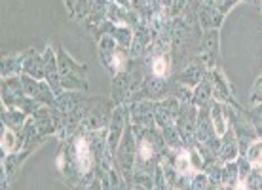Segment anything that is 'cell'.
I'll use <instances>...</instances> for the list:
<instances>
[{
    "instance_id": "cell-1",
    "label": "cell",
    "mask_w": 262,
    "mask_h": 190,
    "mask_svg": "<svg viewBox=\"0 0 262 190\" xmlns=\"http://www.w3.org/2000/svg\"><path fill=\"white\" fill-rule=\"evenodd\" d=\"M57 63H59V80L63 92H85L88 90V65L72 59L65 48L57 44Z\"/></svg>"
},
{
    "instance_id": "cell-2",
    "label": "cell",
    "mask_w": 262,
    "mask_h": 190,
    "mask_svg": "<svg viewBox=\"0 0 262 190\" xmlns=\"http://www.w3.org/2000/svg\"><path fill=\"white\" fill-rule=\"evenodd\" d=\"M135 162H137V137L133 125H127L124 131V137L120 141L118 149L114 152V164L118 165V170L122 171L127 181L133 186V170H135Z\"/></svg>"
},
{
    "instance_id": "cell-3",
    "label": "cell",
    "mask_w": 262,
    "mask_h": 190,
    "mask_svg": "<svg viewBox=\"0 0 262 190\" xmlns=\"http://www.w3.org/2000/svg\"><path fill=\"white\" fill-rule=\"evenodd\" d=\"M226 118H228V125L232 128L234 135H236L237 144H239V156H245L247 146L258 139L255 125L251 124L245 111H237V109L228 105H226Z\"/></svg>"
},
{
    "instance_id": "cell-4",
    "label": "cell",
    "mask_w": 262,
    "mask_h": 190,
    "mask_svg": "<svg viewBox=\"0 0 262 190\" xmlns=\"http://www.w3.org/2000/svg\"><path fill=\"white\" fill-rule=\"evenodd\" d=\"M114 107L116 105L112 103V99L90 97L88 99V109H85V118L82 128L85 131L106 130L108 124H111Z\"/></svg>"
},
{
    "instance_id": "cell-5",
    "label": "cell",
    "mask_w": 262,
    "mask_h": 190,
    "mask_svg": "<svg viewBox=\"0 0 262 190\" xmlns=\"http://www.w3.org/2000/svg\"><path fill=\"white\" fill-rule=\"evenodd\" d=\"M221 36H219V29H211V31H203L202 42L198 48V59L207 67V71L219 67V57H221Z\"/></svg>"
},
{
    "instance_id": "cell-6",
    "label": "cell",
    "mask_w": 262,
    "mask_h": 190,
    "mask_svg": "<svg viewBox=\"0 0 262 190\" xmlns=\"http://www.w3.org/2000/svg\"><path fill=\"white\" fill-rule=\"evenodd\" d=\"M209 78H211V86H213V99H215V101L223 103V105L234 107L237 111H243L242 105H239L236 101V97H234V90H232V86H230L228 78H226V74H224V71L221 67L211 69Z\"/></svg>"
},
{
    "instance_id": "cell-7",
    "label": "cell",
    "mask_w": 262,
    "mask_h": 190,
    "mask_svg": "<svg viewBox=\"0 0 262 190\" xmlns=\"http://www.w3.org/2000/svg\"><path fill=\"white\" fill-rule=\"evenodd\" d=\"M129 124H131L129 105H127V103H122V105L114 107L111 124H108V151H111L112 154L116 152L120 141H122V137H124L125 128H127Z\"/></svg>"
},
{
    "instance_id": "cell-8",
    "label": "cell",
    "mask_w": 262,
    "mask_h": 190,
    "mask_svg": "<svg viewBox=\"0 0 262 190\" xmlns=\"http://www.w3.org/2000/svg\"><path fill=\"white\" fill-rule=\"evenodd\" d=\"M207 72H209V71H207V67L203 65L198 57H194L188 65H184L181 71L175 72V82L194 90V88H196V86L200 84L205 76H207Z\"/></svg>"
},
{
    "instance_id": "cell-9",
    "label": "cell",
    "mask_w": 262,
    "mask_h": 190,
    "mask_svg": "<svg viewBox=\"0 0 262 190\" xmlns=\"http://www.w3.org/2000/svg\"><path fill=\"white\" fill-rule=\"evenodd\" d=\"M129 105V118L131 125L135 128H150L156 125L154 120V101L143 99V101H135V103H127Z\"/></svg>"
},
{
    "instance_id": "cell-10",
    "label": "cell",
    "mask_w": 262,
    "mask_h": 190,
    "mask_svg": "<svg viewBox=\"0 0 262 190\" xmlns=\"http://www.w3.org/2000/svg\"><path fill=\"white\" fill-rule=\"evenodd\" d=\"M198 23L202 31H211V29H221L224 23V13L215 6L213 0H203L198 6Z\"/></svg>"
},
{
    "instance_id": "cell-11",
    "label": "cell",
    "mask_w": 262,
    "mask_h": 190,
    "mask_svg": "<svg viewBox=\"0 0 262 190\" xmlns=\"http://www.w3.org/2000/svg\"><path fill=\"white\" fill-rule=\"evenodd\" d=\"M44 80L52 86V90L55 92V95L63 93L59 80V63H57V53L52 46H46L44 50Z\"/></svg>"
},
{
    "instance_id": "cell-12",
    "label": "cell",
    "mask_w": 262,
    "mask_h": 190,
    "mask_svg": "<svg viewBox=\"0 0 262 190\" xmlns=\"http://www.w3.org/2000/svg\"><path fill=\"white\" fill-rule=\"evenodd\" d=\"M239 158V144H237V139L234 135L232 128L228 125V131L221 137V146H219V152H216V160L221 164H228V162H236Z\"/></svg>"
},
{
    "instance_id": "cell-13",
    "label": "cell",
    "mask_w": 262,
    "mask_h": 190,
    "mask_svg": "<svg viewBox=\"0 0 262 190\" xmlns=\"http://www.w3.org/2000/svg\"><path fill=\"white\" fill-rule=\"evenodd\" d=\"M23 74H29V76H33L36 80H44V52L40 53L34 48L25 50Z\"/></svg>"
},
{
    "instance_id": "cell-14",
    "label": "cell",
    "mask_w": 262,
    "mask_h": 190,
    "mask_svg": "<svg viewBox=\"0 0 262 190\" xmlns=\"http://www.w3.org/2000/svg\"><path fill=\"white\" fill-rule=\"evenodd\" d=\"M23 61H25V52L19 53H6L2 55V80L21 76L23 74Z\"/></svg>"
},
{
    "instance_id": "cell-15",
    "label": "cell",
    "mask_w": 262,
    "mask_h": 190,
    "mask_svg": "<svg viewBox=\"0 0 262 190\" xmlns=\"http://www.w3.org/2000/svg\"><path fill=\"white\" fill-rule=\"evenodd\" d=\"M209 114H211V122L215 125V131L219 137H223L224 133L228 131V118H226V105L219 103V101H211L209 105Z\"/></svg>"
},
{
    "instance_id": "cell-16",
    "label": "cell",
    "mask_w": 262,
    "mask_h": 190,
    "mask_svg": "<svg viewBox=\"0 0 262 190\" xmlns=\"http://www.w3.org/2000/svg\"><path fill=\"white\" fill-rule=\"evenodd\" d=\"M21 151H23V139H21V135H17V131L12 130V128L2 125V154L10 156V154H15V152Z\"/></svg>"
},
{
    "instance_id": "cell-17",
    "label": "cell",
    "mask_w": 262,
    "mask_h": 190,
    "mask_svg": "<svg viewBox=\"0 0 262 190\" xmlns=\"http://www.w3.org/2000/svg\"><path fill=\"white\" fill-rule=\"evenodd\" d=\"M192 92H194V105H196L198 109H205V107L211 105V101H213V86H211L209 72H207V76H205Z\"/></svg>"
},
{
    "instance_id": "cell-18",
    "label": "cell",
    "mask_w": 262,
    "mask_h": 190,
    "mask_svg": "<svg viewBox=\"0 0 262 190\" xmlns=\"http://www.w3.org/2000/svg\"><path fill=\"white\" fill-rule=\"evenodd\" d=\"M85 95L84 92H63L57 95V111L61 114H67V112L74 111V109H78L82 103L85 101Z\"/></svg>"
},
{
    "instance_id": "cell-19",
    "label": "cell",
    "mask_w": 262,
    "mask_h": 190,
    "mask_svg": "<svg viewBox=\"0 0 262 190\" xmlns=\"http://www.w3.org/2000/svg\"><path fill=\"white\" fill-rule=\"evenodd\" d=\"M27 120H29V114L15 111V109H6V107L2 105V125L12 128L15 131H21L25 128Z\"/></svg>"
},
{
    "instance_id": "cell-20",
    "label": "cell",
    "mask_w": 262,
    "mask_h": 190,
    "mask_svg": "<svg viewBox=\"0 0 262 190\" xmlns=\"http://www.w3.org/2000/svg\"><path fill=\"white\" fill-rule=\"evenodd\" d=\"M239 183V170L237 162L223 164V186H236Z\"/></svg>"
},
{
    "instance_id": "cell-21",
    "label": "cell",
    "mask_w": 262,
    "mask_h": 190,
    "mask_svg": "<svg viewBox=\"0 0 262 190\" xmlns=\"http://www.w3.org/2000/svg\"><path fill=\"white\" fill-rule=\"evenodd\" d=\"M205 173H207V177H209L211 184H213V188H219V186H223V164L215 160V162H209V164L205 165Z\"/></svg>"
},
{
    "instance_id": "cell-22",
    "label": "cell",
    "mask_w": 262,
    "mask_h": 190,
    "mask_svg": "<svg viewBox=\"0 0 262 190\" xmlns=\"http://www.w3.org/2000/svg\"><path fill=\"white\" fill-rule=\"evenodd\" d=\"M188 190H215V188H213L207 173L205 171H198V173H194V177H192L190 188Z\"/></svg>"
},
{
    "instance_id": "cell-23",
    "label": "cell",
    "mask_w": 262,
    "mask_h": 190,
    "mask_svg": "<svg viewBox=\"0 0 262 190\" xmlns=\"http://www.w3.org/2000/svg\"><path fill=\"white\" fill-rule=\"evenodd\" d=\"M245 114H247V118L251 120V124L255 125L256 133H258V139H262V105L251 107Z\"/></svg>"
},
{
    "instance_id": "cell-24",
    "label": "cell",
    "mask_w": 262,
    "mask_h": 190,
    "mask_svg": "<svg viewBox=\"0 0 262 190\" xmlns=\"http://www.w3.org/2000/svg\"><path fill=\"white\" fill-rule=\"evenodd\" d=\"M245 158L251 162V165L258 164L262 160V139H256L255 143H251L247 146V152H245Z\"/></svg>"
},
{
    "instance_id": "cell-25",
    "label": "cell",
    "mask_w": 262,
    "mask_h": 190,
    "mask_svg": "<svg viewBox=\"0 0 262 190\" xmlns=\"http://www.w3.org/2000/svg\"><path fill=\"white\" fill-rule=\"evenodd\" d=\"M249 105H251V107L262 105V74L255 80V84L251 86V92H249Z\"/></svg>"
},
{
    "instance_id": "cell-26",
    "label": "cell",
    "mask_w": 262,
    "mask_h": 190,
    "mask_svg": "<svg viewBox=\"0 0 262 190\" xmlns=\"http://www.w3.org/2000/svg\"><path fill=\"white\" fill-rule=\"evenodd\" d=\"M188 154H190V162H192V167H194V170H196V171L205 170L207 162L203 160V156L200 154V151H198L196 146H190V149H188Z\"/></svg>"
},
{
    "instance_id": "cell-27",
    "label": "cell",
    "mask_w": 262,
    "mask_h": 190,
    "mask_svg": "<svg viewBox=\"0 0 262 190\" xmlns=\"http://www.w3.org/2000/svg\"><path fill=\"white\" fill-rule=\"evenodd\" d=\"M65 6H67V10H69V13H71L72 17H74V10H76V0H65Z\"/></svg>"
},
{
    "instance_id": "cell-28",
    "label": "cell",
    "mask_w": 262,
    "mask_h": 190,
    "mask_svg": "<svg viewBox=\"0 0 262 190\" xmlns=\"http://www.w3.org/2000/svg\"><path fill=\"white\" fill-rule=\"evenodd\" d=\"M158 2H160V6L167 8V10H171V6H173V0H158Z\"/></svg>"
},
{
    "instance_id": "cell-29",
    "label": "cell",
    "mask_w": 262,
    "mask_h": 190,
    "mask_svg": "<svg viewBox=\"0 0 262 190\" xmlns=\"http://www.w3.org/2000/svg\"><path fill=\"white\" fill-rule=\"evenodd\" d=\"M215 190H224V186H219V188H215Z\"/></svg>"
},
{
    "instance_id": "cell-30",
    "label": "cell",
    "mask_w": 262,
    "mask_h": 190,
    "mask_svg": "<svg viewBox=\"0 0 262 190\" xmlns=\"http://www.w3.org/2000/svg\"><path fill=\"white\" fill-rule=\"evenodd\" d=\"M260 12H262V0H260Z\"/></svg>"
},
{
    "instance_id": "cell-31",
    "label": "cell",
    "mask_w": 262,
    "mask_h": 190,
    "mask_svg": "<svg viewBox=\"0 0 262 190\" xmlns=\"http://www.w3.org/2000/svg\"><path fill=\"white\" fill-rule=\"evenodd\" d=\"M198 2H200V4H202V2H203V0H198Z\"/></svg>"
},
{
    "instance_id": "cell-32",
    "label": "cell",
    "mask_w": 262,
    "mask_h": 190,
    "mask_svg": "<svg viewBox=\"0 0 262 190\" xmlns=\"http://www.w3.org/2000/svg\"><path fill=\"white\" fill-rule=\"evenodd\" d=\"M131 2H133V0H131Z\"/></svg>"
}]
</instances>
